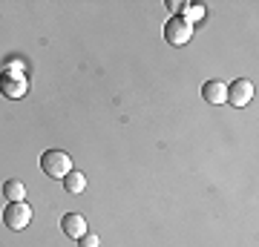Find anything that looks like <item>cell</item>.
I'll return each instance as SVG.
<instances>
[{"label": "cell", "instance_id": "obj_12", "mask_svg": "<svg viewBox=\"0 0 259 247\" xmlns=\"http://www.w3.org/2000/svg\"><path fill=\"white\" fill-rule=\"evenodd\" d=\"M167 9H170V12H185V9H187V3H179V0H170V3H167Z\"/></svg>", "mask_w": 259, "mask_h": 247}, {"label": "cell", "instance_id": "obj_4", "mask_svg": "<svg viewBox=\"0 0 259 247\" xmlns=\"http://www.w3.org/2000/svg\"><path fill=\"white\" fill-rule=\"evenodd\" d=\"M253 92H256L253 81L239 78V81L228 83V104H231V107H248V104L253 101Z\"/></svg>", "mask_w": 259, "mask_h": 247}, {"label": "cell", "instance_id": "obj_1", "mask_svg": "<svg viewBox=\"0 0 259 247\" xmlns=\"http://www.w3.org/2000/svg\"><path fill=\"white\" fill-rule=\"evenodd\" d=\"M40 167H44V173H47L49 178H66L69 170H72V161H69V156L61 153V150H47V153L40 156Z\"/></svg>", "mask_w": 259, "mask_h": 247}, {"label": "cell", "instance_id": "obj_3", "mask_svg": "<svg viewBox=\"0 0 259 247\" xmlns=\"http://www.w3.org/2000/svg\"><path fill=\"white\" fill-rule=\"evenodd\" d=\"M3 221H6V227L12 230H23L29 227V221H32V207L26 202H12L6 210H3Z\"/></svg>", "mask_w": 259, "mask_h": 247}, {"label": "cell", "instance_id": "obj_11", "mask_svg": "<svg viewBox=\"0 0 259 247\" xmlns=\"http://www.w3.org/2000/svg\"><path fill=\"white\" fill-rule=\"evenodd\" d=\"M81 247H98V236H95V233H83V236H81Z\"/></svg>", "mask_w": 259, "mask_h": 247}, {"label": "cell", "instance_id": "obj_2", "mask_svg": "<svg viewBox=\"0 0 259 247\" xmlns=\"http://www.w3.org/2000/svg\"><path fill=\"white\" fill-rule=\"evenodd\" d=\"M164 37H167V43H173V46H185L190 37H193V26L187 23L182 15H173V18L164 23Z\"/></svg>", "mask_w": 259, "mask_h": 247}, {"label": "cell", "instance_id": "obj_6", "mask_svg": "<svg viewBox=\"0 0 259 247\" xmlns=\"http://www.w3.org/2000/svg\"><path fill=\"white\" fill-rule=\"evenodd\" d=\"M61 227L69 238H81L83 233H90L87 230V219H83L81 213H66L64 219H61Z\"/></svg>", "mask_w": 259, "mask_h": 247}, {"label": "cell", "instance_id": "obj_5", "mask_svg": "<svg viewBox=\"0 0 259 247\" xmlns=\"http://www.w3.org/2000/svg\"><path fill=\"white\" fill-rule=\"evenodd\" d=\"M202 98L207 104H216V107H219V104H228V83L225 81H207L202 86Z\"/></svg>", "mask_w": 259, "mask_h": 247}, {"label": "cell", "instance_id": "obj_9", "mask_svg": "<svg viewBox=\"0 0 259 247\" xmlns=\"http://www.w3.org/2000/svg\"><path fill=\"white\" fill-rule=\"evenodd\" d=\"M64 187H66V192H72V195H78V192H83V190H87V175H83V173H78V170H69V175L64 178Z\"/></svg>", "mask_w": 259, "mask_h": 247}, {"label": "cell", "instance_id": "obj_10", "mask_svg": "<svg viewBox=\"0 0 259 247\" xmlns=\"http://www.w3.org/2000/svg\"><path fill=\"white\" fill-rule=\"evenodd\" d=\"M182 18H185L187 23L193 26L196 20H202V18H204V6H190V3H187V9L182 12Z\"/></svg>", "mask_w": 259, "mask_h": 247}, {"label": "cell", "instance_id": "obj_7", "mask_svg": "<svg viewBox=\"0 0 259 247\" xmlns=\"http://www.w3.org/2000/svg\"><path fill=\"white\" fill-rule=\"evenodd\" d=\"M0 89L6 92L9 98H20V95H26V81H23L20 75L6 72L3 78H0Z\"/></svg>", "mask_w": 259, "mask_h": 247}, {"label": "cell", "instance_id": "obj_8", "mask_svg": "<svg viewBox=\"0 0 259 247\" xmlns=\"http://www.w3.org/2000/svg\"><path fill=\"white\" fill-rule=\"evenodd\" d=\"M3 199L6 202H26V187H23V181H18V178H9V181L3 184Z\"/></svg>", "mask_w": 259, "mask_h": 247}]
</instances>
